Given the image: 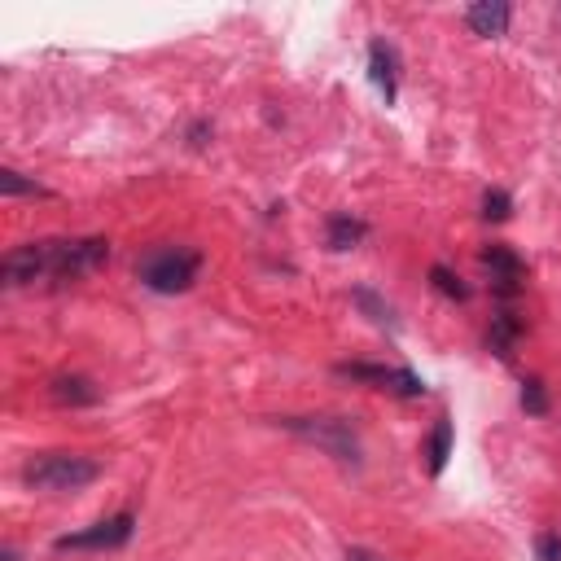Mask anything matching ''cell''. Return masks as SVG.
<instances>
[{
	"mask_svg": "<svg viewBox=\"0 0 561 561\" xmlns=\"http://www.w3.org/2000/svg\"><path fill=\"white\" fill-rule=\"evenodd\" d=\"M202 272V255L198 250H185V246H163V250H150L141 263H136V277L150 285L154 294H180L198 281Z\"/></svg>",
	"mask_w": 561,
	"mask_h": 561,
	"instance_id": "1",
	"label": "cell"
},
{
	"mask_svg": "<svg viewBox=\"0 0 561 561\" xmlns=\"http://www.w3.org/2000/svg\"><path fill=\"white\" fill-rule=\"evenodd\" d=\"M97 474H101V465L88 461V456H75V452L36 456V461L22 469L27 487H36V491H79V487L97 483Z\"/></svg>",
	"mask_w": 561,
	"mask_h": 561,
	"instance_id": "2",
	"label": "cell"
},
{
	"mask_svg": "<svg viewBox=\"0 0 561 561\" xmlns=\"http://www.w3.org/2000/svg\"><path fill=\"white\" fill-rule=\"evenodd\" d=\"M281 426L290 434H299L303 443H316L320 452H329L342 465H360V434L351 430V421H342V417H285Z\"/></svg>",
	"mask_w": 561,
	"mask_h": 561,
	"instance_id": "3",
	"label": "cell"
},
{
	"mask_svg": "<svg viewBox=\"0 0 561 561\" xmlns=\"http://www.w3.org/2000/svg\"><path fill=\"white\" fill-rule=\"evenodd\" d=\"M0 272H5V285L57 281V242H31V246L9 250Z\"/></svg>",
	"mask_w": 561,
	"mask_h": 561,
	"instance_id": "4",
	"label": "cell"
},
{
	"mask_svg": "<svg viewBox=\"0 0 561 561\" xmlns=\"http://www.w3.org/2000/svg\"><path fill=\"white\" fill-rule=\"evenodd\" d=\"M338 377H351V382H369L377 391H391L404 399L426 395V382H421L412 369H382V364H338Z\"/></svg>",
	"mask_w": 561,
	"mask_h": 561,
	"instance_id": "5",
	"label": "cell"
},
{
	"mask_svg": "<svg viewBox=\"0 0 561 561\" xmlns=\"http://www.w3.org/2000/svg\"><path fill=\"white\" fill-rule=\"evenodd\" d=\"M132 526H136L132 513H114V518L88 526V531H79V535H62L53 548L57 553H71V548L75 553H84V548H123L132 540Z\"/></svg>",
	"mask_w": 561,
	"mask_h": 561,
	"instance_id": "6",
	"label": "cell"
},
{
	"mask_svg": "<svg viewBox=\"0 0 561 561\" xmlns=\"http://www.w3.org/2000/svg\"><path fill=\"white\" fill-rule=\"evenodd\" d=\"M509 18H513V9L505 5V0H478V5L465 9V22H469L474 36H505Z\"/></svg>",
	"mask_w": 561,
	"mask_h": 561,
	"instance_id": "7",
	"label": "cell"
},
{
	"mask_svg": "<svg viewBox=\"0 0 561 561\" xmlns=\"http://www.w3.org/2000/svg\"><path fill=\"white\" fill-rule=\"evenodd\" d=\"M483 263L491 268V281H496V290L509 299V294L518 290L522 272H526V268H522V259L513 255V250H505V246H491V250H483Z\"/></svg>",
	"mask_w": 561,
	"mask_h": 561,
	"instance_id": "8",
	"label": "cell"
},
{
	"mask_svg": "<svg viewBox=\"0 0 561 561\" xmlns=\"http://www.w3.org/2000/svg\"><path fill=\"white\" fill-rule=\"evenodd\" d=\"M49 395H53V404H71V408H88V404L101 399V391L88 382V377H57Z\"/></svg>",
	"mask_w": 561,
	"mask_h": 561,
	"instance_id": "9",
	"label": "cell"
},
{
	"mask_svg": "<svg viewBox=\"0 0 561 561\" xmlns=\"http://www.w3.org/2000/svg\"><path fill=\"white\" fill-rule=\"evenodd\" d=\"M369 75H373V84L386 93V101H395V53L386 49L382 40L369 44Z\"/></svg>",
	"mask_w": 561,
	"mask_h": 561,
	"instance_id": "10",
	"label": "cell"
},
{
	"mask_svg": "<svg viewBox=\"0 0 561 561\" xmlns=\"http://www.w3.org/2000/svg\"><path fill=\"white\" fill-rule=\"evenodd\" d=\"M426 456H430V474H443V465H448L452 456V421L439 417L430 430V443H426Z\"/></svg>",
	"mask_w": 561,
	"mask_h": 561,
	"instance_id": "11",
	"label": "cell"
},
{
	"mask_svg": "<svg viewBox=\"0 0 561 561\" xmlns=\"http://www.w3.org/2000/svg\"><path fill=\"white\" fill-rule=\"evenodd\" d=\"M364 220H351V215H334L329 220V250H351V246H360L364 242Z\"/></svg>",
	"mask_w": 561,
	"mask_h": 561,
	"instance_id": "12",
	"label": "cell"
},
{
	"mask_svg": "<svg viewBox=\"0 0 561 561\" xmlns=\"http://www.w3.org/2000/svg\"><path fill=\"white\" fill-rule=\"evenodd\" d=\"M0 193H5V198H49V189L36 185V180H27V176H22V171H14V167L0 171Z\"/></svg>",
	"mask_w": 561,
	"mask_h": 561,
	"instance_id": "13",
	"label": "cell"
},
{
	"mask_svg": "<svg viewBox=\"0 0 561 561\" xmlns=\"http://www.w3.org/2000/svg\"><path fill=\"white\" fill-rule=\"evenodd\" d=\"M513 338H518V320H513V312H500L496 329H491V347H496L500 356H509V342Z\"/></svg>",
	"mask_w": 561,
	"mask_h": 561,
	"instance_id": "14",
	"label": "cell"
},
{
	"mask_svg": "<svg viewBox=\"0 0 561 561\" xmlns=\"http://www.w3.org/2000/svg\"><path fill=\"white\" fill-rule=\"evenodd\" d=\"M430 281L439 285V290L448 294V299H456V303H465V299H469V290H465V285H461V281L452 277L448 268H443V263H434V268H430Z\"/></svg>",
	"mask_w": 561,
	"mask_h": 561,
	"instance_id": "15",
	"label": "cell"
},
{
	"mask_svg": "<svg viewBox=\"0 0 561 561\" xmlns=\"http://www.w3.org/2000/svg\"><path fill=\"white\" fill-rule=\"evenodd\" d=\"M509 193L505 189H487V198H483V215L487 220H509Z\"/></svg>",
	"mask_w": 561,
	"mask_h": 561,
	"instance_id": "16",
	"label": "cell"
},
{
	"mask_svg": "<svg viewBox=\"0 0 561 561\" xmlns=\"http://www.w3.org/2000/svg\"><path fill=\"white\" fill-rule=\"evenodd\" d=\"M522 408L531 412V417H544V412H548V395H544V386L535 382V377L526 382V391H522Z\"/></svg>",
	"mask_w": 561,
	"mask_h": 561,
	"instance_id": "17",
	"label": "cell"
},
{
	"mask_svg": "<svg viewBox=\"0 0 561 561\" xmlns=\"http://www.w3.org/2000/svg\"><path fill=\"white\" fill-rule=\"evenodd\" d=\"M356 303L377 320V325H391V307L377 303V294H373V290H356Z\"/></svg>",
	"mask_w": 561,
	"mask_h": 561,
	"instance_id": "18",
	"label": "cell"
},
{
	"mask_svg": "<svg viewBox=\"0 0 561 561\" xmlns=\"http://www.w3.org/2000/svg\"><path fill=\"white\" fill-rule=\"evenodd\" d=\"M535 557L540 561H561V535H540V540H535Z\"/></svg>",
	"mask_w": 561,
	"mask_h": 561,
	"instance_id": "19",
	"label": "cell"
},
{
	"mask_svg": "<svg viewBox=\"0 0 561 561\" xmlns=\"http://www.w3.org/2000/svg\"><path fill=\"white\" fill-rule=\"evenodd\" d=\"M347 561H382V557L369 553V548H347Z\"/></svg>",
	"mask_w": 561,
	"mask_h": 561,
	"instance_id": "20",
	"label": "cell"
},
{
	"mask_svg": "<svg viewBox=\"0 0 561 561\" xmlns=\"http://www.w3.org/2000/svg\"><path fill=\"white\" fill-rule=\"evenodd\" d=\"M5 561H18V553H14V548H5Z\"/></svg>",
	"mask_w": 561,
	"mask_h": 561,
	"instance_id": "21",
	"label": "cell"
}]
</instances>
